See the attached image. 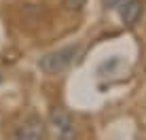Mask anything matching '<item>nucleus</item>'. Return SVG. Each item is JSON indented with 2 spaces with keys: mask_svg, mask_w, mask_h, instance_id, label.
Segmentation results:
<instances>
[{
  "mask_svg": "<svg viewBox=\"0 0 146 140\" xmlns=\"http://www.w3.org/2000/svg\"><path fill=\"white\" fill-rule=\"evenodd\" d=\"M142 15V2L140 0H127V2L121 4V19L127 26H133L135 21Z\"/></svg>",
  "mask_w": 146,
  "mask_h": 140,
  "instance_id": "obj_4",
  "label": "nucleus"
},
{
  "mask_svg": "<svg viewBox=\"0 0 146 140\" xmlns=\"http://www.w3.org/2000/svg\"><path fill=\"white\" fill-rule=\"evenodd\" d=\"M0 83H2V74H0Z\"/></svg>",
  "mask_w": 146,
  "mask_h": 140,
  "instance_id": "obj_7",
  "label": "nucleus"
},
{
  "mask_svg": "<svg viewBox=\"0 0 146 140\" xmlns=\"http://www.w3.org/2000/svg\"><path fill=\"white\" fill-rule=\"evenodd\" d=\"M87 0H64V9L68 13H80Z\"/></svg>",
  "mask_w": 146,
  "mask_h": 140,
  "instance_id": "obj_5",
  "label": "nucleus"
},
{
  "mask_svg": "<svg viewBox=\"0 0 146 140\" xmlns=\"http://www.w3.org/2000/svg\"><path fill=\"white\" fill-rule=\"evenodd\" d=\"M51 125L55 129L59 140H74L76 138V127H74V119L64 106H55L51 111Z\"/></svg>",
  "mask_w": 146,
  "mask_h": 140,
  "instance_id": "obj_2",
  "label": "nucleus"
},
{
  "mask_svg": "<svg viewBox=\"0 0 146 140\" xmlns=\"http://www.w3.org/2000/svg\"><path fill=\"white\" fill-rule=\"evenodd\" d=\"M44 125L36 115H30L28 119H23V123H19L17 127L11 132V140H42Z\"/></svg>",
  "mask_w": 146,
  "mask_h": 140,
  "instance_id": "obj_3",
  "label": "nucleus"
},
{
  "mask_svg": "<svg viewBox=\"0 0 146 140\" xmlns=\"http://www.w3.org/2000/svg\"><path fill=\"white\" fill-rule=\"evenodd\" d=\"M102 2H104V7H117V4H121V2H123V0H102Z\"/></svg>",
  "mask_w": 146,
  "mask_h": 140,
  "instance_id": "obj_6",
  "label": "nucleus"
},
{
  "mask_svg": "<svg viewBox=\"0 0 146 140\" xmlns=\"http://www.w3.org/2000/svg\"><path fill=\"white\" fill-rule=\"evenodd\" d=\"M78 53H80V45L62 47V49H57V51H51V53H47V55L40 57L38 68L42 70L44 74H59L76 59Z\"/></svg>",
  "mask_w": 146,
  "mask_h": 140,
  "instance_id": "obj_1",
  "label": "nucleus"
}]
</instances>
